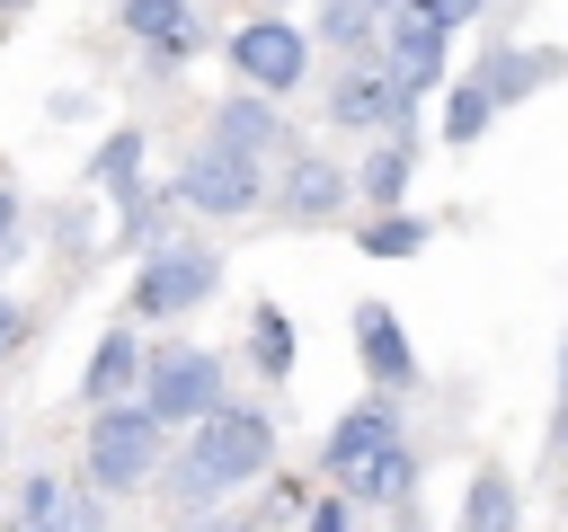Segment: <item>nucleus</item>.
Segmentation results:
<instances>
[{"instance_id":"nucleus-1","label":"nucleus","mask_w":568,"mask_h":532,"mask_svg":"<svg viewBox=\"0 0 568 532\" xmlns=\"http://www.w3.org/2000/svg\"><path fill=\"white\" fill-rule=\"evenodd\" d=\"M275 417L266 408H248L240 390L204 417V426H186L178 443H169V461H160V505H169V523H195V514H222L231 497H248L266 470H275Z\"/></svg>"},{"instance_id":"nucleus-2","label":"nucleus","mask_w":568,"mask_h":532,"mask_svg":"<svg viewBox=\"0 0 568 532\" xmlns=\"http://www.w3.org/2000/svg\"><path fill=\"white\" fill-rule=\"evenodd\" d=\"M169 443H178V434H169L142 399L89 408V434H80V488H89V497H106V505H124V497H142V488L160 479Z\"/></svg>"},{"instance_id":"nucleus-3","label":"nucleus","mask_w":568,"mask_h":532,"mask_svg":"<svg viewBox=\"0 0 568 532\" xmlns=\"http://www.w3.org/2000/svg\"><path fill=\"white\" fill-rule=\"evenodd\" d=\"M222 62H231V80L248 89V98H302L311 89V27L302 18H284V9H257V18H240L231 35H222Z\"/></svg>"},{"instance_id":"nucleus-4","label":"nucleus","mask_w":568,"mask_h":532,"mask_svg":"<svg viewBox=\"0 0 568 532\" xmlns=\"http://www.w3.org/2000/svg\"><path fill=\"white\" fill-rule=\"evenodd\" d=\"M169 434H186V426H204L222 399H231V364L213 355V346H151L142 355V390H133Z\"/></svg>"},{"instance_id":"nucleus-5","label":"nucleus","mask_w":568,"mask_h":532,"mask_svg":"<svg viewBox=\"0 0 568 532\" xmlns=\"http://www.w3.org/2000/svg\"><path fill=\"white\" fill-rule=\"evenodd\" d=\"M222 248L213 239H169L160 257H142L133 266V293H124V319L142 328V319H186V310H204L213 293H222Z\"/></svg>"},{"instance_id":"nucleus-6","label":"nucleus","mask_w":568,"mask_h":532,"mask_svg":"<svg viewBox=\"0 0 568 532\" xmlns=\"http://www.w3.org/2000/svg\"><path fill=\"white\" fill-rule=\"evenodd\" d=\"M169 195H178V213H204V222H248V213L266 204V168H257V160H240V151L195 142V151L169 168Z\"/></svg>"},{"instance_id":"nucleus-7","label":"nucleus","mask_w":568,"mask_h":532,"mask_svg":"<svg viewBox=\"0 0 568 532\" xmlns=\"http://www.w3.org/2000/svg\"><path fill=\"white\" fill-rule=\"evenodd\" d=\"M373 62L390 71V89H399V106L417 115L444 80H453V35L435 27V18H417L408 0L399 9H382V44H373Z\"/></svg>"},{"instance_id":"nucleus-8","label":"nucleus","mask_w":568,"mask_h":532,"mask_svg":"<svg viewBox=\"0 0 568 532\" xmlns=\"http://www.w3.org/2000/svg\"><path fill=\"white\" fill-rule=\"evenodd\" d=\"M408 434V417H399V399H382V390H364V399H346L337 417H328V434H320V488H346L382 443H399Z\"/></svg>"},{"instance_id":"nucleus-9","label":"nucleus","mask_w":568,"mask_h":532,"mask_svg":"<svg viewBox=\"0 0 568 532\" xmlns=\"http://www.w3.org/2000/svg\"><path fill=\"white\" fill-rule=\"evenodd\" d=\"M320 115L337 133H408V106H399V89H390L382 62H337L328 89H320Z\"/></svg>"},{"instance_id":"nucleus-10","label":"nucleus","mask_w":568,"mask_h":532,"mask_svg":"<svg viewBox=\"0 0 568 532\" xmlns=\"http://www.w3.org/2000/svg\"><path fill=\"white\" fill-rule=\"evenodd\" d=\"M204 142H213V151H240V160H257V168L302 151L293 124H284V106H275V98H248V89H231V98L204 106Z\"/></svg>"},{"instance_id":"nucleus-11","label":"nucleus","mask_w":568,"mask_h":532,"mask_svg":"<svg viewBox=\"0 0 568 532\" xmlns=\"http://www.w3.org/2000/svg\"><path fill=\"white\" fill-rule=\"evenodd\" d=\"M266 204H275V222H293V231H328V222L355 204V177H346V160L293 151V160H284V186H266Z\"/></svg>"},{"instance_id":"nucleus-12","label":"nucleus","mask_w":568,"mask_h":532,"mask_svg":"<svg viewBox=\"0 0 568 532\" xmlns=\"http://www.w3.org/2000/svg\"><path fill=\"white\" fill-rule=\"evenodd\" d=\"M346 337H355V364H364V381H373L382 399H408V390L426 381L408 328L390 319V301H355V310H346Z\"/></svg>"},{"instance_id":"nucleus-13","label":"nucleus","mask_w":568,"mask_h":532,"mask_svg":"<svg viewBox=\"0 0 568 532\" xmlns=\"http://www.w3.org/2000/svg\"><path fill=\"white\" fill-rule=\"evenodd\" d=\"M470 71L488 80V98H497V115H506V106L541 98V89L568 71V44H515V35H488V53H479Z\"/></svg>"},{"instance_id":"nucleus-14","label":"nucleus","mask_w":568,"mask_h":532,"mask_svg":"<svg viewBox=\"0 0 568 532\" xmlns=\"http://www.w3.org/2000/svg\"><path fill=\"white\" fill-rule=\"evenodd\" d=\"M142 328L133 319H106L98 328V346H89V364H80V408H115V399H133L142 390Z\"/></svg>"},{"instance_id":"nucleus-15","label":"nucleus","mask_w":568,"mask_h":532,"mask_svg":"<svg viewBox=\"0 0 568 532\" xmlns=\"http://www.w3.org/2000/svg\"><path fill=\"white\" fill-rule=\"evenodd\" d=\"M417 479H426V452H417V434H399V443H382L337 497H346L355 514H390V505H417Z\"/></svg>"},{"instance_id":"nucleus-16","label":"nucleus","mask_w":568,"mask_h":532,"mask_svg":"<svg viewBox=\"0 0 568 532\" xmlns=\"http://www.w3.org/2000/svg\"><path fill=\"white\" fill-rule=\"evenodd\" d=\"M444 532H524V479L506 461H479L462 479V505L444 514Z\"/></svg>"},{"instance_id":"nucleus-17","label":"nucleus","mask_w":568,"mask_h":532,"mask_svg":"<svg viewBox=\"0 0 568 532\" xmlns=\"http://www.w3.org/2000/svg\"><path fill=\"white\" fill-rule=\"evenodd\" d=\"M346 177H355V204L399 213V195H408V177H417V133H373V151H364Z\"/></svg>"},{"instance_id":"nucleus-18","label":"nucleus","mask_w":568,"mask_h":532,"mask_svg":"<svg viewBox=\"0 0 568 532\" xmlns=\"http://www.w3.org/2000/svg\"><path fill=\"white\" fill-rule=\"evenodd\" d=\"M142 151H151V133H142V124H115V133L89 151L80 186H89V195H106V204H124V195L142 186Z\"/></svg>"},{"instance_id":"nucleus-19","label":"nucleus","mask_w":568,"mask_h":532,"mask_svg":"<svg viewBox=\"0 0 568 532\" xmlns=\"http://www.w3.org/2000/svg\"><path fill=\"white\" fill-rule=\"evenodd\" d=\"M248 372H257V381H275V390L302 372V337H293L284 301H248Z\"/></svg>"},{"instance_id":"nucleus-20","label":"nucleus","mask_w":568,"mask_h":532,"mask_svg":"<svg viewBox=\"0 0 568 532\" xmlns=\"http://www.w3.org/2000/svg\"><path fill=\"white\" fill-rule=\"evenodd\" d=\"M373 44H382V9H373V0H320L311 53H337V62H373Z\"/></svg>"},{"instance_id":"nucleus-21","label":"nucleus","mask_w":568,"mask_h":532,"mask_svg":"<svg viewBox=\"0 0 568 532\" xmlns=\"http://www.w3.org/2000/svg\"><path fill=\"white\" fill-rule=\"evenodd\" d=\"M115 213H124V231H115V239H124L133 257H160L169 239H186V231H178V195H169V186H151V177H142Z\"/></svg>"},{"instance_id":"nucleus-22","label":"nucleus","mask_w":568,"mask_h":532,"mask_svg":"<svg viewBox=\"0 0 568 532\" xmlns=\"http://www.w3.org/2000/svg\"><path fill=\"white\" fill-rule=\"evenodd\" d=\"M435 98H444V115H435V133H444L453 151H462V142H479V133L497 124V98H488V80H479V71H462V80H444Z\"/></svg>"},{"instance_id":"nucleus-23","label":"nucleus","mask_w":568,"mask_h":532,"mask_svg":"<svg viewBox=\"0 0 568 532\" xmlns=\"http://www.w3.org/2000/svg\"><path fill=\"white\" fill-rule=\"evenodd\" d=\"M115 27L133 44H169V35H195V0H115Z\"/></svg>"},{"instance_id":"nucleus-24","label":"nucleus","mask_w":568,"mask_h":532,"mask_svg":"<svg viewBox=\"0 0 568 532\" xmlns=\"http://www.w3.org/2000/svg\"><path fill=\"white\" fill-rule=\"evenodd\" d=\"M426 239H435V222H426V213H408V204H399V213H373V222L355 231V248H364V257H417Z\"/></svg>"},{"instance_id":"nucleus-25","label":"nucleus","mask_w":568,"mask_h":532,"mask_svg":"<svg viewBox=\"0 0 568 532\" xmlns=\"http://www.w3.org/2000/svg\"><path fill=\"white\" fill-rule=\"evenodd\" d=\"M18 532H115V514H106V497H89V488L71 479V497H62L53 514H36V523H18Z\"/></svg>"},{"instance_id":"nucleus-26","label":"nucleus","mask_w":568,"mask_h":532,"mask_svg":"<svg viewBox=\"0 0 568 532\" xmlns=\"http://www.w3.org/2000/svg\"><path fill=\"white\" fill-rule=\"evenodd\" d=\"M302 532H364V523H355V505H346L337 488H320V497L302 505Z\"/></svg>"},{"instance_id":"nucleus-27","label":"nucleus","mask_w":568,"mask_h":532,"mask_svg":"<svg viewBox=\"0 0 568 532\" xmlns=\"http://www.w3.org/2000/svg\"><path fill=\"white\" fill-rule=\"evenodd\" d=\"M408 9H417V18H435L444 35H462V27H479V18H488V0H408Z\"/></svg>"},{"instance_id":"nucleus-28","label":"nucleus","mask_w":568,"mask_h":532,"mask_svg":"<svg viewBox=\"0 0 568 532\" xmlns=\"http://www.w3.org/2000/svg\"><path fill=\"white\" fill-rule=\"evenodd\" d=\"M27 257V204H18V186H0V266H18Z\"/></svg>"},{"instance_id":"nucleus-29","label":"nucleus","mask_w":568,"mask_h":532,"mask_svg":"<svg viewBox=\"0 0 568 532\" xmlns=\"http://www.w3.org/2000/svg\"><path fill=\"white\" fill-rule=\"evenodd\" d=\"M27 328H36V319H27V301H18V293H0V355H18V346H27Z\"/></svg>"},{"instance_id":"nucleus-30","label":"nucleus","mask_w":568,"mask_h":532,"mask_svg":"<svg viewBox=\"0 0 568 532\" xmlns=\"http://www.w3.org/2000/svg\"><path fill=\"white\" fill-rule=\"evenodd\" d=\"M550 452L568 461V337H559V399H550Z\"/></svg>"},{"instance_id":"nucleus-31","label":"nucleus","mask_w":568,"mask_h":532,"mask_svg":"<svg viewBox=\"0 0 568 532\" xmlns=\"http://www.w3.org/2000/svg\"><path fill=\"white\" fill-rule=\"evenodd\" d=\"M89 115H98L89 89H62V98H53V124H89Z\"/></svg>"},{"instance_id":"nucleus-32","label":"nucleus","mask_w":568,"mask_h":532,"mask_svg":"<svg viewBox=\"0 0 568 532\" xmlns=\"http://www.w3.org/2000/svg\"><path fill=\"white\" fill-rule=\"evenodd\" d=\"M169 532H257V514H195V523H169Z\"/></svg>"},{"instance_id":"nucleus-33","label":"nucleus","mask_w":568,"mask_h":532,"mask_svg":"<svg viewBox=\"0 0 568 532\" xmlns=\"http://www.w3.org/2000/svg\"><path fill=\"white\" fill-rule=\"evenodd\" d=\"M382 532H426V505H390V514H382Z\"/></svg>"},{"instance_id":"nucleus-34","label":"nucleus","mask_w":568,"mask_h":532,"mask_svg":"<svg viewBox=\"0 0 568 532\" xmlns=\"http://www.w3.org/2000/svg\"><path fill=\"white\" fill-rule=\"evenodd\" d=\"M9 9H27V0H0V18H9Z\"/></svg>"},{"instance_id":"nucleus-35","label":"nucleus","mask_w":568,"mask_h":532,"mask_svg":"<svg viewBox=\"0 0 568 532\" xmlns=\"http://www.w3.org/2000/svg\"><path fill=\"white\" fill-rule=\"evenodd\" d=\"M0 532H9V505H0Z\"/></svg>"},{"instance_id":"nucleus-36","label":"nucleus","mask_w":568,"mask_h":532,"mask_svg":"<svg viewBox=\"0 0 568 532\" xmlns=\"http://www.w3.org/2000/svg\"><path fill=\"white\" fill-rule=\"evenodd\" d=\"M266 9H284V0H266Z\"/></svg>"}]
</instances>
